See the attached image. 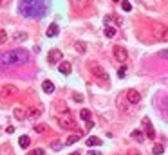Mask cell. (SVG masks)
Listing matches in <instances>:
<instances>
[{"label": "cell", "mask_w": 168, "mask_h": 155, "mask_svg": "<svg viewBox=\"0 0 168 155\" xmlns=\"http://www.w3.org/2000/svg\"><path fill=\"white\" fill-rule=\"evenodd\" d=\"M18 11L27 18H42L47 13V6L43 0H20Z\"/></svg>", "instance_id": "6da1fadb"}, {"label": "cell", "mask_w": 168, "mask_h": 155, "mask_svg": "<svg viewBox=\"0 0 168 155\" xmlns=\"http://www.w3.org/2000/svg\"><path fill=\"white\" fill-rule=\"evenodd\" d=\"M25 62H29V52L25 49H13V51L0 54V65L2 67H15V65H22Z\"/></svg>", "instance_id": "7a4b0ae2"}, {"label": "cell", "mask_w": 168, "mask_h": 155, "mask_svg": "<svg viewBox=\"0 0 168 155\" xmlns=\"http://www.w3.org/2000/svg\"><path fill=\"white\" fill-rule=\"evenodd\" d=\"M89 71L92 72V76H94L96 80H99L101 83L108 81V74H107V71L101 67V65H98V63H89Z\"/></svg>", "instance_id": "3957f363"}, {"label": "cell", "mask_w": 168, "mask_h": 155, "mask_svg": "<svg viewBox=\"0 0 168 155\" xmlns=\"http://www.w3.org/2000/svg\"><path fill=\"white\" fill-rule=\"evenodd\" d=\"M114 58L117 62H126V58H128V52H126L125 47H121V45H116L114 47Z\"/></svg>", "instance_id": "277c9868"}, {"label": "cell", "mask_w": 168, "mask_h": 155, "mask_svg": "<svg viewBox=\"0 0 168 155\" xmlns=\"http://www.w3.org/2000/svg\"><path fill=\"white\" fill-rule=\"evenodd\" d=\"M58 124H60L62 128H65V130H74V128H76V123H74L73 119H69V117H60V119H58Z\"/></svg>", "instance_id": "5b68a950"}, {"label": "cell", "mask_w": 168, "mask_h": 155, "mask_svg": "<svg viewBox=\"0 0 168 155\" xmlns=\"http://www.w3.org/2000/svg\"><path fill=\"white\" fill-rule=\"evenodd\" d=\"M143 126H145V132H147L148 139H154V137H156V130H154V126H152V123H150V119H148V117L143 119Z\"/></svg>", "instance_id": "8992f818"}, {"label": "cell", "mask_w": 168, "mask_h": 155, "mask_svg": "<svg viewBox=\"0 0 168 155\" xmlns=\"http://www.w3.org/2000/svg\"><path fill=\"white\" fill-rule=\"evenodd\" d=\"M47 60H49V63H58V62H62V51H60V49H53V51L49 52Z\"/></svg>", "instance_id": "52a82bcc"}, {"label": "cell", "mask_w": 168, "mask_h": 155, "mask_svg": "<svg viewBox=\"0 0 168 155\" xmlns=\"http://www.w3.org/2000/svg\"><path fill=\"white\" fill-rule=\"evenodd\" d=\"M126 99H128L132 105H136V103H139V99H141V94L137 92V90H128V94H126Z\"/></svg>", "instance_id": "ba28073f"}, {"label": "cell", "mask_w": 168, "mask_h": 155, "mask_svg": "<svg viewBox=\"0 0 168 155\" xmlns=\"http://www.w3.org/2000/svg\"><path fill=\"white\" fill-rule=\"evenodd\" d=\"M2 92H4V96H15V94L18 92V88L15 87V85H4V88H2Z\"/></svg>", "instance_id": "9c48e42d"}, {"label": "cell", "mask_w": 168, "mask_h": 155, "mask_svg": "<svg viewBox=\"0 0 168 155\" xmlns=\"http://www.w3.org/2000/svg\"><path fill=\"white\" fill-rule=\"evenodd\" d=\"M58 71H60L62 74H65V76H69L71 71H73V67H71V63L69 62H62L60 63V67H58Z\"/></svg>", "instance_id": "30bf717a"}, {"label": "cell", "mask_w": 168, "mask_h": 155, "mask_svg": "<svg viewBox=\"0 0 168 155\" xmlns=\"http://www.w3.org/2000/svg\"><path fill=\"white\" fill-rule=\"evenodd\" d=\"M13 115H15L16 119H25V117H27V110H24L22 106H16V108L13 110Z\"/></svg>", "instance_id": "8fae6325"}, {"label": "cell", "mask_w": 168, "mask_h": 155, "mask_svg": "<svg viewBox=\"0 0 168 155\" xmlns=\"http://www.w3.org/2000/svg\"><path fill=\"white\" fill-rule=\"evenodd\" d=\"M42 88H43V92H47V94H53L54 92V85L49 80H45V81L42 83Z\"/></svg>", "instance_id": "7c38bea8"}, {"label": "cell", "mask_w": 168, "mask_h": 155, "mask_svg": "<svg viewBox=\"0 0 168 155\" xmlns=\"http://www.w3.org/2000/svg\"><path fill=\"white\" fill-rule=\"evenodd\" d=\"M45 34H47L49 38L56 36V34H58V25H56V24H51V25L47 27V32H45Z\"/></svg>", "instance_id": "4fadbf2b"}, {"label": "cell", "mask_w": 168, "mask_h": 155, "mask_svg": "<svg viewBox=\"0 0 168 155\" xmlns=\"http://www.w3.org/2000/svg\"><path fill=\"white\" fill-rule=\"evenodd\" d=\"M34 132H36V134H47V132H49V126H47V124H34Z\"/></svg>", "instance_id": "5bb4252c"}, {"label": "cell", "mask_w": 168, "mask_h": 155, "mask_svg": "<svg viewBox=\"0 0 168 155\" xmlns=\"http://www.w3.org/2000/svg\"><path fill=\"white\" fill-rule=\"evenodd\" d=\"M18 144H20L22 148H27V146L31 144V139H29L27 135H22L20 139H18Z\"/></svg>", "instance_id": "9a60e30c"}, {"label": "cell", "mask_w": 168, "mask_h": 155, "mask_svg": "<svg viewBox=\"0 0 168 155\" xmlns=\"http://www.w3.org/2000/svg\"><path fill=\"white\" fill-rule=\"evenodd\" d=\"M76 141H80V135H78V134H73V135H69V137H67L65 144H67V146H71V144H74Z\"/></svg>", "instance_id": "2e32d148"}, {"label": "cell", "mask_w": 168, "mask_h": 155, "mask_svg": "<svg viewBox=\"0 0 168 155\" xmlns=\"http://www.w3.org/2000/svg\"><path fill=\"white\" fill-rule=\"evenodd\" d=\"M132 139H136V141H139V143H141V141L145 139V135H143V132H141V130H134V132H132Z\"/></svg>", "instance_id": "e0dca14e"}, {"label": "cell", "mask_w": 168, "mask_h": 155, "mask_svg": "<svg viewBox=\"0 0 168 155\" xmlns=\"http://www.w3.org/2000/svg\"><path fill=\"white\" fill-rule=\"evenodd\" d=\"M99 144H101V141L98 137H89L87 139V146H99Z\"/></svg>", "instance_id": "ac0fdd59"}, {"label": "cell", "mask_w": 168, "mask_h": 155, "mask_svg": "<svg viewBox=\"0 0 168 155\" xmlns=\"http://www.w3.org/2000/svg\"><path fill=\"white\" fill-rule=\"evenodd\" d=\"M105 36H107V38H114V36H116V29L107 25V27H105Z\"/></svg>", "instance_id": "d6986e66"}, {"label": "cell", "mask_w": 168, "mask_h": 155, "mask_svg": "<svg viewBox=\"0 0 168 155\" xmlns=\"http://www.w3.org/2000/svg\"><path fill=\"white\" fill-rule=\"evenodd\" d=\"M40 114H42V108H31V110L27 112V115H29V117H38Z\"/></svg>", "instance_id": "ffe728a7"}, {"label": "cell", "mask_w": 168, "mask_h": 155, "mask_svg": "<svg viewBox=\"0 0 168 155\" xmlns=\"http://www.w3.org/2000/svg\"><path fill=\"white\" fill-rule=\"evenodd\" d=\"M163 152H165V146L163 144H156L154 148H152V153H156V155H161Z\"/></svg>", "instance_id": "44dd1931"}, {"label": "cell", "mask_w": 168, "mask_h": 155, "mask_svg": "<svg viewBox=\"0 0 168 155\" xmlns=\"http://www.w3.org/2000/svg\"><path fill=\"white\" fill-rule=\"evenodd\" d=\"M121 7H123V11H126V13H128V11L132 9V4H130L128 0H121Z\"/></svg>", "instance_id": "7402d4cb"}, {"label": "cell", "mask_w": 168, "mask_h": 155, "mask_svg": "<svg viewBox=\"0 0 168 155\" xmlns=\"http://www.w3.org/2000/svg\"><path fill=\"white\" fill-rule=\"evenodd\" d=\"M80 117H82V119H85V121H89V117H91V110L83 108V110L80 112Z\"/></svg>", "instance_id": "603a6c76"}, {"label": "cell", "mask_w": 168, "mask_h": 155, "mask_svg": "<svg viewBox=\"0 0 168 155\" xmlns=\"http://www.w3.org/2000/svg\"><path fill=\"white\" fill-rule=\"evenodd\" d=\"M6 40H7V32L4 31V29H0V45L6 43Z\"/></svg>", "instance_id": "cb8c5ba5"}, {"label": "cell", "mask_w": 168, "mask_h": 155, "mask_svg": "<svg viewBox=\"0 0 168 155\" xmlns=\"http://www.w3.org/2000/svg\"><path fill=\"white\" fill-rule=\"evenodd\" d=\"M25 38H27L25 32H18V34H15V40H16V41H24Z\"/></svg>", "instance_id": "d4e9b609"}, {"label": "cell", "mask_w": 168, "mask_h": 155, "mask_svg": "<svg viewBox=\"0 0 168 155\" xmlns=\"http://www.w3.org/2000/svg\"><path fill=\"white\" fill-rule=\"evenodd\" d=\"M76 51H78V52H85V43H83V41H76Z\"/></svg>", "instance_id": "484cf974"}, {"label": "cell", "mask_w": 168, "mask_h": 155, "mask_svg": "<svg viewBox=\"0 0 168 155\" xmlns=\"http://www.w3.org/2000/svg\"><path fill=\"white\" fill-rule=\"evenodd\" d=\"M27 155H43V150L42 148H36V150H31Z\"/></svg>", "instance_id": "4316f807"}, {"label": "cell", "mask_w": 168, "mask_h": 155, "mask_svg": "<svg viewBox=\"0 0 168 155\" xmlns=\"http://www.w3.org/2000/svg\"><path fill=\"white\" fill-rule=\"evenodd\" d=\"M51 146H53V150H62V143L60 141H53Z\"/></svg>", "instance_id": "83f0119b"}, {"label": "cell", "mask_w": 168, "mask_h": 155, "mask_svg": "<svg viewBox=\"0 0 168 155\" xmlns=\"http://www.w3.org/2000/svg\"><path fill=\"white\" fill-rule=\"evenodd\" d=\"M125 74H126V69H125V67H119V71H117V76H119V78H125Z\"/></svg>", "instance_id": "f1b7e54d"}, {"label": "cell", "mask_w": 168, "mask_h": 155, "mask_svg": "<svg viewBox=\"0 0 168 155\" xmlns=\"http://www.w3.org/2000/svg\"><path fill=\"white\" fill-rule=\"evenodd\" d=\"M161 41H168V27H165V31H163V36H161Z\"/></svg>", "instance_id": "f546056e"}, {"label": "cell", "mask_w": 168, "mask_h": 155, "mask_svg": "<svg viewBox=\"0 0 168 155\" xmlns=\"http://www.w3.org/2000/svg\"><path fill=\"white\" fill-rule=\"evenodd\" d=\"M73 97H74V101H78V103H82V101H83V96H80V94H74Z\"/></svg>", "instance_id": "4dcf8cb0"}, {"label": "cell", "mask_w": 168, "mask_h": 155, "mask_svg": "<svg viewBox=\"0 0 168 155\" xmlns=\"http://www.w3.org/2000/svg\"><path fill=\"white\" fill-rule=\"evenodd\" d=\"M92 126H94V123H92V121H91V119H89V121H87V130H91V128H92Z\"/></svg>", "instance_id": "1f68e13d"}, {"label": "cell", "mask_w": 168, "mask_h": 155, "mask_svg": "<svg viewBox=\"0 0 168 155\" xmlns=\"http://www.w3.org/2000/svg\"><path fill=\"white\" fill-rule=\"evenodd\" d=\"M87 155H101L99 152H94V150H91V152H87Z\"/></svg>", "instance_id": "d6a6232c"}, {"label": "cell", "mask_w": 168, "mask_h": 155, "mask_svg": "<svg viewBox=\"0 0 168 155\" xmlns=\"http://www.w3.org/2000/svg\"><path fill=\"white\" fill-rule=\"evenodd\" d=\"M128 155H141V153H139L137 150H130V152H128Z\"/></svg>", "instance_id": "836d02e7"}, {"label": "cell", "mask_w": 168, "mask_h": 155, "mask_svg": "<svg viewBox=\"0 0 168 155\" xmlns=\"http://www.w3.org/2000/svg\"><path fill=\"white\" fill-rule=\"evenodd\" d=\"M114 22L117 24V25H121V18H119V16H114Z\"/></svg>", "instance_id": "e575fe53"}, {"label": "cell", "mask_w": 168, "mask_h": 155, "mask_svg": "<svg viewBox=\"0 0 168 155\" xmlns=\"http://www.w3.org/2000/svg\"><path fill=\"white\" fill-rule=\"evenodd\" d=\"M71 155H80V153H78V152H74V153H71Z\"/></svg>", "instance_id": "d590c367"}, {"label": "cell", "mask_w": 168, "mask_h": 155, "mask_svg": "<svg viewBox=\"0 0 168 155\" xmlns=\"http://www.w3.org/2000/svg\"><path fill=\"white\" fill-rule=\"evenodd\" d=\"M2 4H4V0H0V6H2Z\"/></svg>", "instance_id": "8d00e7d4"}, {"label": "cell", "mask_w": 168, "mask_h": 155, "mask_svg": "<svg viewBox=\"0 0 168 155\" xmlns=\"http://www.w3.org/2000/svg\"><path fill=\"white\" fill-rule=\"evenodd\" d=\"M4 2H7V0H4Z\"/></svg>", "instance_id": "74e56055"}]
</instances>
